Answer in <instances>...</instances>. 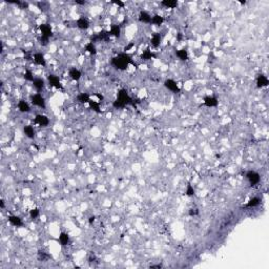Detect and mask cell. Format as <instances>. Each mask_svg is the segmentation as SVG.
Segmentation results:
<instances>
[{"label":"cell","mask_w":269,"mask_h":269,"mask_svg":"<svg viewBox=\"0 0 269 269\" xmlns=\"http://www.w3.org/2000/svg\"><path fill=\"white\" fill-rule=\"evenodd\" d=\"M17 107H18V111H19L20 113H23V114L30 113L31 111V106L25 100H19V102H18V104H17Z\"/></svg>","instance_id":"13"},{"label":"cell","mask_w":269,"mask_h":269,"mask_svg":"<svg viewBox=\"0 0 269 269\" xmlns=\"http://www.w3.org/2000/svg\"><path fill=\"white\" fill-rule=\"evenodd\" d=\"M246 179L249 182V184L251 186H255L257 184H259L261 181V176L260 174H258L257 171L254 170H249V171L246 172Z\"/></svg>","instance_id":"4"},{"label":"cell","mask_w":269,"mask_h":269,"mask_svg":"<svg viewBox=\"0 0 269 269\" xmlns=\"http://www.w3.org/2000/svg\"><path fill=\"white\" fill-rule=\"evenodd\" d=\"M176 55H177V57L179 58L180 60H182V61L188 60V52L185 49L177 50V52H176Z\"/></svg>","instance_id":"23"},{"label":"cell","mask_w":269,"mask_h":269,"mask_svg":"<svg viewBox=\"0 0 269 269\" xmlns=\"http://www.w3.org/2000/svg\"><path fill=\"white\" fill-rule=\"evenodd\" d=\"M185 194H186V196H188V197H193V196H194V189H193V185H191L190 183H188V184H187V187H186Z\"/></svg>","instance_id":"32"},{"label":"cell","mask_w":269,"mask_h":269,"mask_svg":"<svg viewBox=\"0 0 269 269\" xmlns=\"http://www.w3.org/2000/svg\"><path fill=\"white\" fill-rule=\"evenodd\" d=\"M23 132H24V135L28 139H34L36 136L35 129H34V127L32 126V125H25V126L23 127Z\"/></svg>","instance_id":"17"},{"label":"cell","mask_w":269,"mask_h":269,"mask_svg":"<svg viewBox=\"0 0 269 269\" xmlns=\"http://www.w3.org/2000/svg\"><path fill=\"white\" fill-rule=\"evenodd\" d=\"M31 102H32V104L37 106V107H40V108H45V107H46L44 97L41 94H39V93H37V94H34V95L31 96Z\"/></svg>","instance_id":"3"},{"label":"cell","mask_w":269,"mask_h":269,"mask_svg":"<svg viewBox=\"0 0 269 269\" xmlns=\"http://www.w3.org/2000/svg\"><path fill=\"white\" fill-rule=\"evenodd\" d=\"M164 22V18L160 15H154L151 17V23L154 25H161Z\"/></svg>","instance_id":"29"},{"label":"cell","mask_w":269,"mask_h":269,"mask_svg":"<svg viewBox=\"0 0 269 269\" xmlns=\"http://www.w3.org/2000/svg\"><path fill=\"white\" fill-rule=\"evenodd\" d=\"M219 104V100L215 96H206L204 98V105L207 107H215Z\"/></svg>","instance_id":"9"},{"label":"cell","mask_w":269,"mask_h":269,"mask_svg":"<svg viewBox=\"0 0 269 269\" xmlns=\"http://www.w3.org/2000/svg\"><path fill=\"white\" fill-rule=\"evenodd\" d=\"M77 4H85V1H76Z\"/></svg>","instance_id":"43"},{"label":"cell","mask_w":269,"mask_h":269,"mask_svg":"<svg viewBox=\"0 0 269 269\" xmlns=\"http://www.w3.org/2000/svg\"><path fill=\"white\" fill-rule=\"evenodd\" d=\"M111 64H113L114 67H116L117 70L124 71V70H126L127 66H128L129 64L136 65V63L127 53L123 52V53L118 54L117 57L113 58V60H111Z\"/></svg>","instance_id":"2"},{"label":"cell","mask_w":269,"mask_h":269,"mask_svg":"<svg viewBox=\"0 0 269 269\" xmlns=\"http://www.w3.org/2000/svg\"><path fill=\"white\" fill-rule=\"evenodd\" d=\"M68 76H70L73 80H75V81H78V80H80V78H81L82 73L78 70V68L72 67L71 70L68 71Z\"/></svg>","instance_id":"19"},{"label":"cell","mask_w":269,"mask_h":269,"mask_svg":"<svg viewBox=\"0 0 269 269\" xmlns=\"http://www.w3.org/2000/svg\"><path fill=\"white\" fill-rule=\"evenodd\" d=\"M134 46H135V43H129L128 45H126V46L124 47V52L126 53L127 50H129L130 49H132V47H134Z\"/></svg>","instance_id":"37"},{"label":"cell","mask_w":269,"mask_h":269,"mask_svg":"<svg viewBox=\"0 0 269 269\" xmlns=\"http://www.w3.org/2000/svg\"><path fill=\"white\" fill-rule=\"evenodd\" d=\"M34 122H35L36 124H38L39 126L45 127V126H47V125H49L50 120H49V118H47L46 116H44V115H37L35 117V120H34Z\"/></svg>","instance_id":"10"},{"label":"cell","mask_w":269,"mask_h":269,"mask_svg":"<svg viewBox=\"0 0 269 269\" xmlns=\"http://www.w3.org/2000/svg\"><path fill=\"white\" fill-rule=\"evenodd\" d=\"M139 21L142 23H151V16L146 11H141L139 14Z\"/></svg>","instance_id":"16"},{"label":"cell","mask_w":269,"mask_h":269,"mask_svg":"<svg viewBox=\"0 0 269 269\" xmlns=\"http://www.w3.org/2000/svg\"><path fill=\"white\" fill-rule=\"evenodd\" d=\"M127 105H135V101L128 95L126 89H122L118 92L117 99L113 102V107L117 108V110H122V108L126 107Z\"/></svg>","instance_id":"1"},{"label":"cell","mask_w":269,"mask_h":269,"mask_svg":"<svg viewBox=\"0 0 269 269\" xmlns=\"http://www.w3.org/2000/svg\"><path fill=\"white\" fill-rule=\"evenodd\" d=\"M164 86L166 87L167 89L170 90L171 93H180V87L179 85H178L177 82L175 81V80L172 79H166L164 81Z\"/></svg>","instance_id":"5"},{"label":"cell","mask_w":269,"mask_h":269,"mask_svg":"<svg viewBox=\"0 0 269 269\" xmlns=\"http://www.w3.org/2000/svg\"><path fill=\"white\" fill-rule=\"evenodd\" d=\"M161 41H162V36L160 33L154 34L153 37H151V39H150V43L154 47H158L159 45L161 44Z\"/></svg>","instance_id":"20"},{"label":"cell","mask_w":269,"mask_h":269,"mask_svg":"<svg viewBox=\"0 0 269 269\" xmlns=\"http://www.w3.org/2000/svg\"><path fill=\"white\" fill-rule=\"evenodd\" d=\"M110 37H111V35H110V32H107V31H102V32H100V33H98V34H96V35H94L92 37V41L90 42H93V43H95L96 41H100V40H108L110 39Z\"/></svg>","instance_id":"8"},{"label":"cell","mask_w":269,"mask_h":269,"mask_svg":"<svg viewBox=\"0 0 269 269\" xmlns=\"http://www.w3.org/2000/svg\"><path fill=\"white\" fill-rule=\"evenodd\" d=\"M40 215V210L38 209V208H34V209H32V210H30V217H31V219H37V218H38Z\"/></svg>","instance_id":"33"},{"label":"cell","mask_w":269,"mask_h":269,"mask_svg":"<svg viewBox=\"0 0 269 269\" xmlns=\"http://www.w3.org/2000/svg\"><path fill=\"white\" fill-rule=\"evenodd\" d=\"M113 2L114 4H116V5H118V7H123L124 5H125V3L123 1H120V0H114V1H111Z\"/></svg>","instance_id":"36"},{"label":"cell","mask_w":269,"mask_h":269,"mask_svg":"<svg viewBox=\"0 0 269 269\" xmlns=\"http://www.w3.org/2000/svg\"><path fill=\"white\" fill-rule=\"evenodd\" d=\"M268 84H269V80L265 75L261 74V75L257 77V86L259 87V89H263V87L268 86Z\"/></svg>","instance_id":"11"},{"label":"cell","mask_w":269,"mask_h":269,"mask_svg":"<svg viewBox=\"0 0 269 269\" xmlns=\"http://www.w3.org/2000/svg\"><path fill=\"white\" fill-rule=\"evenodd\" d=\"M32 83H33V86L35 87L36 89V90L38 93H40L41 92L42 89H44V86H45V82H44V80L43 79H41V78H35V80H34L33 82H32Z\"/></svg>","instance_id":"18"},{"label":"cell","mask_w":269,"mask_h":269,"mask_svg":"<svg viewBox=\"0 0 269 269\" xmlns=\"http://www.w3.org/2000/svg\"><path fill=\"white\" fill-rule=\"evenodd\" d=\"M154 53L151 52L150 49L145 50L144 52L142 53V55H141V59H143V60H150L151 58H154Z\"/></svg>","instance_id":"30"},{"label":"cell","mask_w":269,"mask_h":269,"mask_svg":"<svg viewBox=\"0 0 269 269\" xmlns=\"http://www.w3.org/2000/svg\"><path fill=\"white\" fill-rule=\"evenodd\" d=\"M77 28L82 31H85L89 28V21L84 17H81L77 20Z\"/></svg>","instance_id":"14"},{"label":"cell","mask_w":269,"mask_h":269,"mask_svg":"<svg viewBox=\"0 0 269 269\" xmlns=\"http://www.w3.org/2000/svg\"><path fill=\"white\" fill-rule=\"evenodd\" d=\"M89 107L95 111V113H97V114H101V106H100V103H99V102H97V101L89 100Z\"/></svg>","instance_id":"26"},{"label":"cell","mask_w":269,"mask_h":269,"mask_svg":"<svg viewBox=\"0 0 269 269\" xmlns=\"http://www.w3.org/2000/svg\"><path fill=\"white\" fill-rule=\"evenodd\" d=\"M18 5H20V7H22V9H28V2H21L20 1V3L18 4Z\"/></svg>","instance_id":"38"},{"label":"cell","mask_w":269,"mask_h":269,"mask_svg":"<svg viewBox=\"0 0 269 269\" xmlns=\"http://www.w3.org/2000/svg\"><path fill=\"white\" fill-rule=\"evenodd\" d=\"M96 96H97L98 98H99L100 100H103V96L102 95H99V94H96Z\"/></svg>","instance_id":"42"},{"label":"cell","mask_w":269,"mask_h":269,"mask_svg":"<svg viewBox=\"0 0 269 269\" xmlns=\"http://www.w3.org/2000/svg\"><path fill=\"white\" fill-rule=\"evenodd\" d=\"M59 243L62 245V246H66V245L70 243V236L66 232H61L59 236Z\"/></svg>","instance_id":"24"},{"label":"cell","mask_w":269,"mask_h":269,"mask_svg":"<svg viewBox=\"0 0 269 269\" xmlns=\"http://www.w3.org/2000/svg\"><path fill=\"white\" fill-rule=\"evenodd\" d=\"M40 41H41V44H42V45H46L47 43H49L50 38H46V37L41 36V38H40Z\"/></svg>","instance_id":"35"},{"label":"cell","mask_w":269,"mask_h":269,"mask_svg":"<svg viewBox=\"0 0 269 269\" xmlns=\"http://www.w3.org/2000/svg\"><path fill=\"white\" fill-rule=\"evenodd\" d=\"M77 100H78L80 103H89L90 100V97L87 93H80V94L77 96Z\"/></svg>","instance_id":"25"},{"label":"cell","mask_w":269,"mask_h":269,"mask_svg":"<svg viewBox=\"0 0 269 269\" xmlns=\"http://www.w3.org/2000/svg\"><path fill=\"white\" fill-rule=\"evenodd\" d=\"M47 81H49V84L50 86L55 87V89H62V84H61V81L59 79V77L56 75H50L47 77Z\"/></svg>","instance_id":"6"},{"label":"cell","mask_w":269,"mask_h":269,"mask_svg":"<svg viewBox=\"0 0 269 269\" xmlns=\"http://www.w3.org/2000/svg\"><path fill=\"white\" fill-rule=\"evenodd\" d=\"M38 257H39V259H40V260H42V261H45V260L50 259V255H49L47 254H45L44 251H39V254H38Z\"/></svg>","instance_id":"34"},{"label":"cell","mask_w":269,"mask_h":269,"mask_svg":"<svg viewBox=\"0 0 269 269\" xmlns=\"http://www.w3.org/2000/svg\"><path fill=\"white\" fill-rule=\"evenodd\" d=\"M108 32H110L111 36H114L116 37V38H119V37L121 36V28H120V25L118 24H113L111 26V30Z\"/></svg>","instance_id":"21"},{"label":"cell","mask_w":269,"mask_h":269,"mask_svg":"<svg viewBox=\"0 0 269 269\" xmlns=\"http://www.w3.org/2000/svg\"><path fill=\"white\" fill-rule=\"evenodd\" d=\"M24 79L26 80V81H30V82H33L34 80H35V78H34V75L33 73H32V71L30 70H26L25 73H24Z\"/></svg>","instance_id":"31"},{"label":"cell","mask_w":269,"mask_h":269,"mask_svg":"<svg viewBox=\"0 0 269 269\" xmlns=\"http://www.w3.org/2000/svg\"><path fill=\"white\" fill-rule=\"evenodd\" d=\"M0 206H1V208H4V201H3V200H1V201H0Z\"/></svg>","instance_id":"40"},{"label":"cell","mask_w":269,"mask_h":269,"mask_svg":"<svg viewBox=\"0 0 269 269\" xmlns=\"http://www.w3.org/2000/svg\"><path fill=\"white\" fill-rule=\"evenodd\" d=\"M161 4L165 7H168V9H175L178 7V1L177 0H163V1H161Z\"/></svg>","instance_id":"22"},{"label":"cell","mask_w":269,"mask_h":269,"mask_svg":"<svg viewBox=\"0 0 269 269\" xmlns=\"http://www.w3.org/2000/svg\"><path fill=\"white\" fill-rule=\"evenodd\" d=\"M33 60H34V62H35L37 65H40V66H45V65H46L45 57H44V55L42 54V53H36V54L33 56Z\"/></svg>","instance_id":"12"},{"label":"cell","mask_w":269,"mask_h":269,"mask_svg":"<svg viewBox=\"0 0 269 269\" xmlns=\"http://www.w3.org/2000/svg\"><path fill=\"white\" fill-rule=\"evenodd\" d=\"M89 221V223H90V224H92V223H93V222H94V221H95V217H90Z\"/></svg>","instance_id":"41"},{"label":"cell","mask_w":269,"mask_h":269,"mask_svg":"<svg viewBox=\"0 0 269 269\" xmlns=\"http://www.w3.org/2000/svg\"><path fill=\"white\" fill-rule=\"evenodd\" d=\"M39 30L41 31V36L46 37V38H50L53 36V31L50 24L47 23H42L39 25Z\"/></svg>","instance_id":"7"},{"label":"cell","mask_w":269,"mask_h":269,"mask_svg":"<svg viewBox=\"0 0 269 269\" xmlns=\"http://www.w3.org/2000/svg\"><path fill=\"white\" fill-rule=\"evenodd\" d=\"M261 204V199L259 197H254L252 199H250L248 203L246 204L247 207H257Z\"/></svg>","instance_id":"28"},{"label":"cell","mask_w":269,"mask_h":269,"mask_svg":"<svg viewBox=\"0 0 269 269\" xmlns=\"http://www.w3.org/2000/svg\"><path fill=\"white\" fill-rule=\"evenodd\" d=\"M162 267V265H160V264H158V265H151L150 266V268H161Z\"/></svg>","instance_id":"39"},{"label":"cell","mask_w":269,"mask_h":269,"mask_svg":"<svg viewBox=\"0 0 269 269\" xmlns=\"http://www.w3.org/2000/svg\"><path fill=\"white\" fill-rule=\"evenodd\" d=\"M85 50H86L87 53H89L90 55L97 54L96 45H95V43H93V42H89V43H86V45H85Z\"/></svg>","instance_id":"27"},{"label":"cell","mask_w":269,"mask_h":269,"mask_svg":"<svg viewBox=\"0 0 269 269\" xmlns=\"http://www.w3.org/2000/svg\"><path fill=\"white\" fill-rule=\"evenodd\" d=\"M9 222L11 225L15 226V227H22L23 222L17 215H9Z\"/></svg>","instance_id":"15"}]
</instances>
